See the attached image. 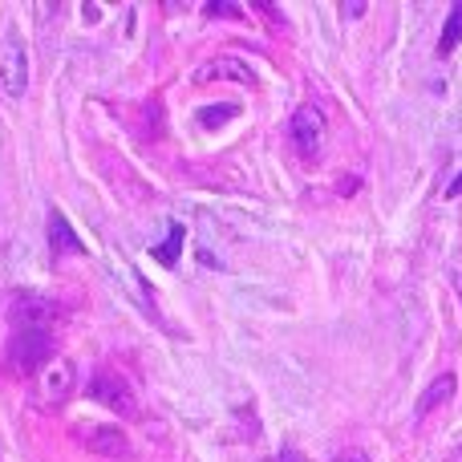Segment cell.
I'll return each instance as SVG.
<instances>
[{"label": "cell", "instance_id": "cell-1", "mask_svg": "<svg viewBox=\"0 0 462 462\" xmlns=\"http://www.w3.org/2000/svg\"><path fill=\"white\" fill-rule=\"evenodd\" d=\"M5 361H8V369H13V374H29V377L37 374V369H45L49 361H53V337H49V328L16 325Z\"/></svg>", "mask_w": 462, "mask_h": 462}, {"label": "cell", "instance_id": "cell-2", "mask_svg": "<svg viewBox=\"0 0 462 462\" xmlns=\"http://www.w3.org/2000/svg\"><path fill=\"white\" fill-rule=\"evenodd\" d=\"M73 385H78V369H73V361L65 357H53L45 369H37L32 374V390H29V402L37 410H57L65 398L73 393Z\"/></svg>", "mask_w": 462, "mask_h": 462}, {"label": "cell", "instance_id": "cell-6", "mask_svg": "<svg viewBox=\"0 0 462 462\" xmlns=\"http://www.w3.org/2000/svg\"><path fill=\"white\" fill-rule=\"evenodd\" d=\"M208 81H239V86H255V73L247 69L239 57H216V61H208V65L195 69V86H208Z\"/></svg>", "mask_w": 462, "mask_h": 462}, {"label": "cell", "instance_id": "cell-12", "mask_svg": "<svg viewBox=\"0 0 462 462\" xmlns=\"http://www.w3.org/2000/svg\"><path fill=\"white\" fill-rule=\"evenodd\" d=\"M199 118H203V126H208V130H216V126H219V122L236 118V106H208V110H203V114H199Z\"/></svg>", "mask_w": 462, "mask_h": 462}, {"label": "cell", "instance_id": "cell-16", "mask_svg": "<svg viewBox=\"0 0 462 462\" xmlns=\"http://www.w3.org/2000/svg\"><path fill=\"white\" fill-rule=\"evenodd\" d=\"M447 195H450V199H458V195H462V175H455V183L447 187Z\"/></svg>", "mask_w": 462, "mask_h": 462}, {"label": "cell", "instance_id": "cell-9", "mask_svg": "<svg viewBox=\"0 0 462 462\" xmlns=\"http://www.w3.org/2000/svg\"><path fill=\"white\" fill-rule=\"evenodd\" d=\"M49 247H53V255H78L81 252V239L73 236L69 219H65L61 211H49Z\"/></svg>", "mask_w": 462, "mask_h": 462}, {"label": "cell", "instance_id": "cell-15", "mask_svg": "<svg viewBox=\"0 0 462 462\" xmlns=\"http://www.w3.org/2000/svg\"><path fill=\"white\" fill-rule=\"evenodd\" d=\"M276 462H309V458H304L300 450H280V458H276Z\"/></svg>", "mask_w": 462, "mask_h": 462}, {"label": "cell", "instance_id": "cell-3", "mask_svg": "<svg viewBox=\"0 0 462 462\" xmlns=\"http://www.w3.org/2000/svg\"><path fill=\"white\" fill-rule=\"evenodd\" d=\"M86 393H89V402H97V406L110 410V414L138 418V393H134V385L126 382V374H118V369L94 374V382L86 385Z\"/></svg>", "mask_w": 462, "mask_h": 462}, {"label": "cell", "instance_id": "cell-14", "mask_svg": "<svg viewBox=\"0 0 462 462\" xmlns=\"http://www.w3.org/2000/svg\"><path fill=\"white\" fill-rule=\"evenodd\" d=\"M333 462H369V458H365V450H345V455H337Z\"/></svg>", "mask_w": 462, "mask_h": 462}, {"label": "cell", "instance_id": "cell-17", "mask_svg": "<svg viewBox=\"0 0 462 462\" xmlns=\"http://www.w3.org/2000/svg\"><path fill=\"white\" fill-rule=\"evenodd\" d=\"M341 13H345V16H361V13H365V5H345Z\"/></svg>", "mask_w": 462, "mask_h": 462}, {"label": "cell", "instance_id": "cell-4", "mask_svg": "<svg viewBox=\"0 0 462 462\" xmlns=\"http://www.w3.org/2000/svg\"><path fill=\"white\" fill-rule=\"evenodd\" d=\"M288 138L300 151V159H317L320 146H325V114H320V106H300L292 114V122H288Z\"/></svg>", "mask_w": 462, "mask_h": 462}, {"label": "cell", "instance_id": "cell-11", "mask_svg": "<svg viewBox=\"0 0 462 462\" xmlns=\"http://www.w3.org/2000/svg\"><path fill=\"white\" fill-rule=\"evenodd\" d=\"M458 41H462V5L450 8L447 29H442V41H439V57H450V53H455Z\"/></svg>", "mask_w": 462, "mask_h": 462}, {"label": "cell", "instance_id": "cell-5", "mask_svg": "<svg viewBox=\"0 0 462 462\" xmlns=\"http://www.w3.org/2000/svg\"><path fill=\"white\" fill-rule=\"evenodd\" d=\"M0 86H5L8 97H21L29 89V53H24L16 32H8L0 41Z\"/></svg>", "mask_w": 462, "mask_h": 462}, {"label": "cell", "instance_id": "cell-10", "mask_svg": "<svg viewBox=\"0 0 462 462\" xmlns=\"http://www.w3.org/2000/svg\"><path fill=\"white\" fill-rule=\"evenodd\" d=\"M183 236H187L183 227H179V224H171L167 239H162V244L154 247V260H159V263H167V268H175V263H179V252H183Z\"/></svg>", "mask_w": 462, "mask_h": 462}, {"label": "cell", "instance_id": "cell-8", "mask_svg": "<svg viewBox=\"0 0 462 462\" xmlns=\"http://www.w3.org/2000/svg\"><path fill=\"white\" fill-rule=\"evenodd\" d=\"M86 447L94 450V455H106V458H126L130 455L126 434L114 430V426H94V430H86Z\"/></svg>", "mask_w": 462, "mask_h": 462}, {"label": "cell", "instance_id": "cell-13", "mask_svg": "<svg viewBox=\"0 0 462 462\" xmlns=\"http://www.w3.org/2000/svg\"><path fill=\"white\" fill-rule=\"evenodd\" d=\"M203 13H208V16H239L244 8H239V5H219V0H211V5H203Z\"/></svg>", "mask_w": 462, "mask_h": 462}, {"label": "cell", "instance_id": "cell-7", "mask_svg": "<svg viewBox=\"0 0 462 462\" xmlns=\"http://www.w3.org/2000/svg\"><path fill=\"white\" fill-rule=\"evenodd\" d=\"M455 393H458V377L455 374L434 377V385H426V393L418 398V418H430L434 410H447Z\"/></svg>", "mask_w": 462, "mask_h": 462}]
</instances>
